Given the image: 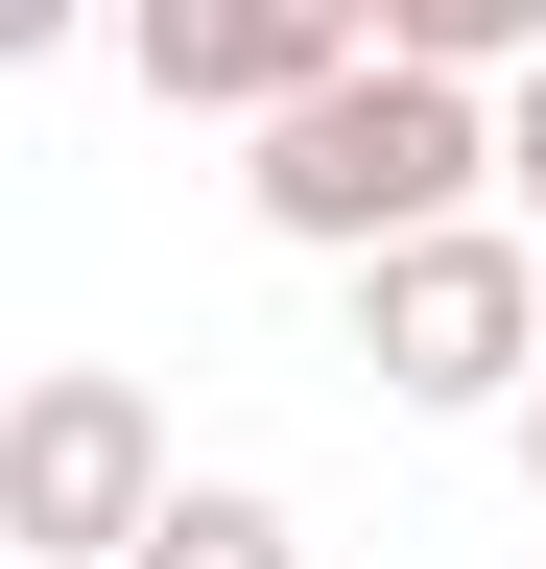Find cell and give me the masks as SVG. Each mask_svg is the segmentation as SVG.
Here are the masks:
<instances>
[{"mask_svg": "<svg viewBox=\"0 0 546 569\" xmlns=\"http://www.w3.org/2000/svg\"><path fill=\"white\" fill-rule=\"evenodd\" d=\"M380 0H119V71H143L167 119H286L309 71H357Z\"/></svg>", "mask_w": 546, "mask_h": 569, "instance_id": "cell-4", "label": "cell"}, {"mask_svg": "<svg viewBox=\"0 0 546 569\" xmlns=\"http://www.w3.org/2000/svg\"><path fill=\"white\" fill-rule=\"evenodd\" d=\"M119 569H309V522H286V498H238V475H167V522L119 546Z\"/></svg>", "mask_w": 546, "mask_h": 569, "instance_id": "cell-5", "label": "cell"}, {"mask_svg": "<svg viewBox=\"0 0 546 569\" xmlns=\"http://www.w3.org/2000/svg\"><path fill=\"white\" fill-rule=\"evenodd\" d=\"M357 356L380 403H523L546 380V213H428L357 261Z\"/></svg>", "mask_w": 546, "mask_h": 569, "instance_id": "cell-2", "label": "cell"}, {"mask_svg": "<svg viewBox=\"0 0 546 569\" xmlns=\"http://www.w3.org/2000/svg\"><path fill=\"white\" fill-rule=\"evenodd\" d=\"M143 522H167V403H143V380H96V356H48V380L0 403V546L119 569Z\"/></svg>", "mask_w": 546, "mask_h": 569, "instance_id": "cell-3", "label": "cell"}, {"mask_svg": "<svg viewBox=\"0 0 546 569\" xmlns=\"http://www.w3.org/2000/svg\"><path fill=\"white\" fill-rule=\"evenodd\" d=\"M380 48H451V71H523L546 0H380Z\"/></svg>", "mask_w": 546, "mask_h": 569, "instance_id": "cell-6", "label": "cell"}, {"mask_svg": "<svg viewBox=\"0 0 546 569\" xmlns=\"http://www.w3.org/2000/svg\"><path fill=\"white\" fill-rule=\"evenodd\" d=\"M499 213H546V48L499 71Z\"/></svg>", "mask_w": 546, "mask_h": 569, "instance_id": "cell-7", "label": "cell"}, {"mask_svg": "<svg viewBox=\"0 0 546 569\" xmlns=\"http://www.w3.org/2000/svg\"><path fill=\"white\" fill-rule=\"evenodd\" d=\"M72 24H96V0H0V48H72Z\"/></svg>", "mask_w": 546, "mask_h": 569, "instance_id": "cell-8", "label": "cell"}, {"mask_svg": "<svg viewBox=\"0 0 546 569\" xmlns=\"http://www.w3.org/2000/svg\"><path fill=\"white\" fill-rule=\"evenodd\" d=\"M523 475H546V380H523Z\"/></svg>", "mask_w": 546, "mask_h": 569, "instance_id": "cell-9", "label": "cell"}, {"mask_svg": "<svg viewBox=\"0 0 546 569\" xmlns=\"http://www.w3.org/2000/svg\"><path fill=\"white\" fill-rule=\"evenodd\" d=\"M261 142V238H309V261H380V238H428V213L499 190V71H451V48H357V71H309L286 119H238Z\"/></svg>", "mask_w": 546, "mask_h": 569, "instance_id": "cell-1", "label": "cell"}]
</instances>
